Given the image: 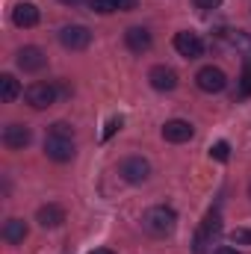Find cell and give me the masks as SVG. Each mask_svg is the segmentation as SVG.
I'll list each match as a JSON object with an SVG mask.
<instances>
[{
	"instance_id": "5b68a950",
	"label": "cell",
	"mask_w": 251,
	"mask_h": 254,
	"mask_svg": "<svg viewBox=\"0 0 251 254\" xmlns=\"http://www.w3.org/2000/svg\"><path fill=\"white\" fill-rule=\"evenodd\" d=\"M119 175L125 178L127 184H142L151 175V163L142 160V157H127V160H122V166H119Z\"/></svg>"
},
{
	"instance_id": "ba28073f",
	"label": "cell",
	"mask_w": 251,
	"mask_h": 254,
	"mask_svg": "<svg viewBox=\"0 0 251 254\" xmlns=\"http://www.w3.org/2000/svg\"><path fill=\"white\" fill-rule=\"evenodd\" d=\"M148 80H151V86H154L157 92H172V89H178V71L169 68V65H154V68L148 71Z\"/></svg>"
},
{
	"instance_id": "5bb4252c",
	"label": "cell",
	"mask_w": 251,
	"mask_h": 254,
	"mask_svg": "<svg viewBox=\"0 0 251 254\" xmlns=\"http://www.w3.org/2000/svg\"><path fill=\"white\" fill-rule=\"evenodd\" d=\"M125 45L133 51V54H145V51H151L154 39H151V33H148L145 27H130V30L125 33Z\"/></svg>"
},
{
	"instance_id": "9c48e42d",
	"label": "cell",
	"mask_w": 251,
	"mask_h": 254,
	"mask_svg": "<svg viewBox=\"0 0 251 254\" xmlns=\"http://www.w3.org/2000/svg\"><path fill=\"white\" fill-rule=\"evenodd\" d=\"M219 234H222V219H219V213H207V219L201 222V231H198V237H195V252H204V246L213 243Z\"/></svg>"
},
{
	"instance_id": "44dd1931",
	"label": "cell",
	"mask_w": 251,
	"mask_h": 254,
	"mask_svg": "<svg viewBox=\"0 0 251 254\" xmlns=\"http://www.w3.org/2000/svg\"><path fill=\"white\" fill-rule=\"evenodd\" d=\"M51 136H65V139H74V130H71V125H65V122H57V125H51Z\"/></svg>"
},
{
	"instance_id": "7a4b0ae2",
	"label": "cell",
	"mask_w": 251,
	"mask_h": 254,
	"mask_svg": "<svg viewBox=\"0 0 251 254\" xmlns=\"http://www.w3.org/2000/svg\"><path fill=\"white\" fill-rule=\"evenodd\" d=\"M24 98H27V104H30L33 110H48V107L57 104L60 89H57L54 83H30L27 92H24Z\"/></svg>"
},
{
	"instance_id": "7c38bea8",
	"label": "cell",
	"mask_w": 251,
	"mask_h": 254,
	"mask_svg": "<svg viewBox=\"0 0 251 254\" xmlns=\"http://www.w3.org/2000/svg\"><path fill=\"white\" fill-rule=\"evenodd\" d=\"M30 139H33L30 127H24V125H6V127H3V145H6V148H12V151L27 148V145H30Z\"/></svg>"
},
{
	"instance_id": "9a60e30c",
	"label": "cell",
	"mask_w": 251,
	"mask_h": 254,
	"mask_svg": "<svg viewBox=\"0 0 251 254\" xmlns=\"http://www.w3.org/2000/svg\"><path fill=\"white\" fill-rule=\"evenodd\" d=\"M36 222H39L42 228H60V225L65 222V210L60 207V204H45V207H39Z\"/></svg>"
},
{
	"instance_id": "4fadbf2b",
	"label": "cell",
	"mask_w": 251,
	"mask_h": 254,
	"mask_svg": "<svg viewBox=\"0 0 251 254\" xmlns=\"http://www.w3.org/2000/svg\"><path fill=\"white\" fill-rule=\"evenodd\" d=\"M39 6L36 3H18L15 9H12V21H15V27H21V30H30V27H36L39 24Z\"/></svg>"
},
{
	"instance_id": "ac0fdd59",
	"label": "cell",
	"mask_w": 251,
	"mask_h": 254,
	"mask_svg": "<svg viewBox=\"0 0 251 254\" xmlns=\"http://www.w3.org/2000/svg\"><path fill=\"white\" fill-rule=\"evenodd\" d=\"M210 157H213V160H219V163H225V160L231 157V145H228L225 139L213 142V145H210Z\"/></svg>"
},
{
	"instance_id": "6da1fadb",
	"label": "cell",
	"mask_w": 251,
	"mask_h": 254,
	"mask_svg": "<svg viewBox=\"0 0 251 254\" xmlns=\"http://www.w3.org/2000/svg\"><path fill=\"white\" fill-rule=\"evenodd\" d=\"M142 225H145V231L154 234V237H169V234L178 228V213H175L172 207H166V204H157V207H151V210L145 213Z\"/></svg>"
},
{
	"instance_id": "ffe728a7",
	"label": "cell",
	"mask_w": 251,
	"mask_h": 254,
	"mask_svg": "<svg viewBox=\"0 0 251 254\" xmlns=\"http://www.w3.org/2000/svg\"><path fill=\"white\" fill-rule=\"evenodd\" d=\"M240 98H251V65H246L243 77H240V89H237Z\"/></svg>"
},
{
	"instance_id": "cb8c5ba5",
	"label": "cell",
	"mask_w": 251,
	"mask_h": 254,
	"mask_svg": "<svg viewBox=\"0 0 251 254\" xmlns=\"http://www.w3.org/2000/svg\"><path fill=\"white\" fill-rule=\"evenodd\" d=\"M192 3H195V9H201V12H210V9L222 6V0H192Z\"/></svg>"
},
{
	"instance_id": "603a6c76",
	"label": "cell",
	"mask_w": 251,
	"mask_h": 254,
	"mask_svg": "<svg viewBox=\"0 0 251 254\" xmlns=\"http://www.w3.org/2000/svg\"><path fill=\"white\" fill-rule=\"evenodd\" d=\"M122 125H125V119H122V116H119V119H110V122H107V130H104V139H110L116 130H122Z\"/></svg>"
},
{
	"instance_id": "52a82bcc",
	"label": "cell",
	"mask_w": 251,
	"mask_h": 254,
	"mask_svg": "<svg viewBox=\"0 0 251 254\" xmlns=\"http://www.w3.org/2000/svg\"><path fill=\"white\" fill-rule=\"evenodd\" d=\"M175 51H178L181 57H187V60H198V57L204 54V42H201V36H198V33L184 30V33H178V36H175Z\"/></svg>"
},
{
	"instance_id": "3957f363",
	"label": "cell",
	"mask_w": 251,
	"mask_h": 254,
	"mask_svg": "<svg viewBox=\"0 0 251 254\" xmlns=\"http://www.w3.org/2000/svg\"><path fill=\"white\" fill-rule=\"evenodd\" d=\"M195 86H198L201 92H207V95H216V92H222V89L228 86V77H225L222 68H216V65H204V68L195 74Z\"/></svg>"
},
{
	"instance_id": "8fae6325",
	"label": "cell",
	"mask_w": 251,
	"mask_h": 254,
	"mask_svg": "<svg viewBox=\"0 0 251 254\" xmlns=\"http://www.w3.org/2000/svg\"><path fill=\"white\" fill-rule=\"evenodd\" d=\"M192 125L184 122V119H172V122H166L163 125V139L166 142H175V145H181V142H189L192 139Z\"/></svg>"
},
{
	"instance_id": "4316f807",
	"label": "cell",
	"mask_w": 251,
	"mask_h": 254,
	"mask_svg": "<svg viewBox=\"0 0 251 254\" xmlns=\"http://www.w3.org/2000/svg\"><path fill=\"white\" fill-rule=\"evenodd\" d=\"M89 254H116L113 249H95V252H89Z\"/></svg>"
},
{
	"instance_id": "83f0119b",
	"label": "cell",
	"mask_w": 251,
	"mask_h": 254,
	"mask_svg": "<svg viewBox=\"0 0 251 254\" xmlns=\"http://www.w3.org/2000/svg\"><path fill=\"white\" fill-rule=\"evenodd\" d=\"M60 3H65V6H77L80 0H60Z\"/></svg>"
},
{
	"instance_id": "8992f818",
	"label": "cell",
	"mask_w": 251,
	"mask_h": 254,
	"mask_svg": "<svg viewBox=\"0 0 251 254\" xmlns=\"http://www.w3.org/2000/svg\"><path fill=\"white\" fill-rule=\"evenodd\" d=\"M45 154L54 160V163H68L74 157V139H65V136H51L45 139Z\"/></svg>"
},
{
	"instance_id": "7402d4cb",
	"label": "cell",
	"mask_w": 251,
	"mask_h": 254,
	"mask_svg": "<svg viewBox=\"0 0 251 254\" xmlns=\"http://www.w3.org/2000/svg\"><path fill=\"white\" fill-rule=\"evenodd\" d=\"M231 240H234L237 246H243V243H251V231H249V228H237V231L231 234Z\"/></svg>"
},
{
	"instance_id": "d6986e66",
	"label": "cell",
	"mask_w": 251,
	"mask_h": 254,
	"mask_svg": "<svg viewBox=\"0 0 251 254\" xmlns=\"http://www.w3.org/2000/svg\"><path fill=\"white\" fill-rule=\"evenodd\" d=\"M89 9L98 15H110V12H119V3L116 0H89Z\"/></svg>"
},
{
	"instance_id": "277c9868",
	"label": "cell",
	"mask_w": 251,
	"mask_h": 254,
	"mask_svg": "<svg viewBox=\"0 0 251 254\" xmlns=\"http://www.w3.org/2000/svg\"><path fill=\"white\" fill-rule=\"evenodd\" d=\"M60 42H63V48H68V51H86L92 45V30L83 27V24L65 27L63 33H60Z\"/></svg>"
},
{
	"instance_id": "484cf974",
	"label": "cell",
	"mask_w": 251,
	"mask_h": 254,
	"mask_svg": "<svg viewBox=\"0 0 251 254\" xmlns=\"http://www.w3.org/2000/svg\"><path fill=\"white\" fill-rule=\"evenodd\" d=\"M213 254H240L237 249H228V246H222V249H216Z\"/></svg>"
},
{
	"instance_id": "e0dca14e",
	"label": "cell",
	"mask_w": 251,
	"mask_h": 254,
	"mask_svg": "<svg viewBox=\"0 0 251 254\" xmlns=\"http://www.w3.org/2000/svg\"><path fill=\"white\" fill-rule=\"evenodd\" d=\"M18 95H21V83H18L12 74H0V101L12 104Z\"/></svg>"
},
{
	"instance_id": "30bf717a",
	"label": "cell",
	"mask_w": 251,
	"mask_h": 254,
	"mask_svg": "<svg viewBox=\"0 0 251 254\" xmlns=\"http://www.w3.org/2000/svg\"><path fill=\"white\" fill-rule=\"evenodd\" d=\"M45 65H48V57L42 54V48L27 45V48L18 51V68H21V71H42Z\"/></svg>"
},
{
	"instance_id": "2e32d148",
	"label": "cell",
	"mask_w": 251,
	"mask_h": 254,
	"mask_svg": "<svg viewBox=\"0 0 251 254\" xmlns=\"http://www.w3.org/2000/svg\"><path fill=\"white\" fill-rule=\"evenodd\" d=\"M0 237H3L9 246H18V243H24V240H27V225H24L21 219H9V222L3 225Z\"/></svg>"
},
{
	"instance_id": "d4e9b609",
	"label": "cell",
	"mask_w": 251,
	"mask_h": 254,
	"mask_svg": "<svg viewBox=\"0 0 251 254\" xmlns=\"http://www.w3.org/2000/svg\"><path fill=\"white\" fill-rule=\"evenodd\" d=\"M116 3H119V12H130V9H136L139 0H116Z\"/></svg>"
}]
</instances>
